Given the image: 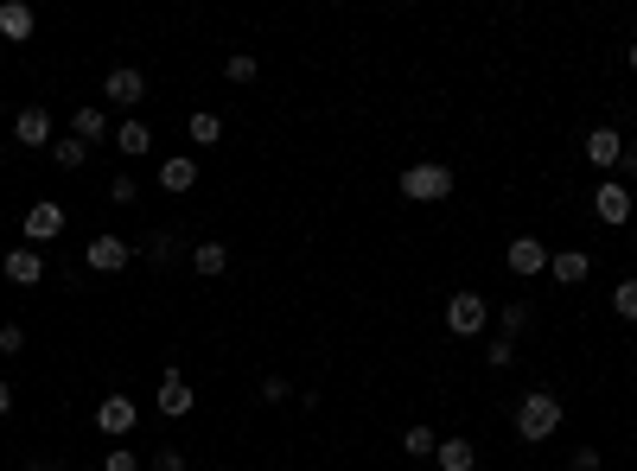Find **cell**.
I'll use <instances>...</instances> for the list:
<instances>
[{"label": "cell", "instance_id": "6da1fadb", "mask_svg": "<svg viewBox=\"0 0 637 471\" xmlns=\"http://www.w3.org/2000/svg\"><path fill=\"white\" fill-rule=\"evenodd\" d=\"M516 433H523L529 446L555 440V433H561V401L548 395V389H529L523 401H516Z\"/></svg>", "mask_w": 637, "mask_h": 471}, {"label": "cell", "instance_id": "7a4b0ae2", "mask_svg": "<svg viewBox=\"0 0 637 471\" xmlns=\"http://www.w3.org/2000/svg\"><path fill=\"white\" fill-rule=\"evenodd\" d=\"M402 198H415V204H440V198H453V166H440V160L408 166V172H402Z\"/></svg>", "mask_w": 637, "mask_h": 471}, {"label": "cell", "instance_id": "3957f363", "mask_svg": "<svg viewBox=\"0 0 637 471\" xmlns=\"http://www.w3.org/2000/svg\"><path fill=\"white\" fill-rule=\"evenodd\" d=\"M485 325H491V300H478V293H453L446 300V331L453 338H478Z\"/></svg>", "mask_w": 637, "mask_h": 471}, {"label": "cell", "instance_id": "277c9868", "mask_svg": "<svg viewBox=\"0 0 637 471\" xmlns=\"http://www.w3.org/2000/svg\"><path fill=\"white\" fill-rule=\"evenodd\" d=\"M102 96H109L115 109H141V96H147V77L134 71V64H115V71L102 77Z\"/></svg>", "mask_w": 637, "mask_h": 471}, {"label": "cell", "instance_id": "5b68a950", "mask_svg": "<svg viewBox=\"0 0 637 471\" xmlns=\"http://www.w3.org/2000/svg\"><path fill=\"white\" fill-rule=\"evenodd\" d=\"M128 261H134V249L122 236H96L90 249H83V268H90V274H122Z\"/></svg>", "mask_w": 637, "mask_h": 471}, {"label": "cell", "instance_id": "8992f818", "mask_svg": "<svg viewBox=\"0 0 637 471\" xmlns=\"http://www.w3.org/2000/svg\"><path fill=\"white\" fill-rule=\"evenodd\" d=\"M153 401H160V414H166V421H185V414H192V408H198V395H192V382H185L179 370H166V376H160V395H153Z\"/></svg>", "mask_w": 637, "mask_h": 471}, {"label": "cell", "instance_id": "52a82bcc", "mask_svg": "<svg viewBox=\"0 0 637 471\" xmlns=\"http://www.w3.org/2000/svg\"><path fill=\"white\" fill-rule=\"evenodd\" d=\"M13 141L20 147H51V109L45 102H26V109L13 115Z\"/></svg>", "mask_w": 637, "mask_h": 471}, {"label": "cell", "instance_id": "ba28073f", "mask_svg": "<svg viewBox=\"0 0 637 471\" xmlns=\"http://www.w3.org/2000/svg\"><path fill=\"white\" fill-rule=\"evenodd\" d=\"M0 274H7L13 287H39V281H45V255L32 249V242H20V249H13L7 261H0Z\"/></svg>", "mask_w": 637, "mask_h": 471}, {"label": "cell", "instance_id": "9c48e42d", "mask_svg": "<svg viewBox=\"0 0 637 471\" xmlns=\"http://www.w3.org/2000/svg\"><path fill=\"white\" fill-rule=\"evenodd\" d=\"M134 421H141V408H134L128 395H109V401L96 408V427L109 433V440H122V433H134Z\"/></svg>", "mask_w": 637, "mask_h": 471}, {"label": "cell", "instance_id": "30bf717a", "mask_svg": "<svg viewBox=\"0 0 637 471\" xmlns=\"http://www.w3.org/2000/svg\"><path fill=\"white\" fill-rule=\"evenodd\" d=\"M587 160H593L599 172L625 166V134H618V128H593V134H587Z\"/></svg>", "mask_w": 637, "mask_h": 471}, {"label": "cell", "instance_id": "8fae6325", "mask_svg": "<svg viewBox=\"0 0 637 471\" xmlns=\"http://www.w3.org/2000/svg\"><path fill=\"white\" fill-rule=\"evenodd\" d=\"M51 236H64V204H32L26 211V242L39 249V242H51Z\"/></svg>", "mask_w": 637, "mask_h": 471}, {"label": "cell", "instance_id": "7c38bea8", "mask_svg": "<svg viewBox=\"0 0 637 471\" xmlns=\"http://www.w3.org/2000/svg\"><path fill=\"white\" fill-rule=\"evenodd\" d=\"M504 261H510V274H548V249L536 236H516L510 249H504Z\"/></svg>", "mask_w": 637, "mask_h": 471}, {"label": "cell", "instance_id": "4fadbf2b", "mask_svg": "<svg viewBox=\"0 0 637 471\" xmlns=\"http://www.w3.org/2000/svg\"><path fill=\"white\" fill-rule=\"evenodd\" d=\"M32 26H39V13H32L26 0H7V7H0V39H7V45H26Z\"/></svg>", "mask_w": 637, "mask_h": 471}, {"label": "cell", "instance_id": "5bb4252c", "mask_svg": "<svg viewBox=\"0 0 637 471\" xmlns=\"http://www.w3.org/2000/svg\"><path fill=\"white\" fill-rule=\"evenodd\" d=\"M548 274H555L561 287H580L593 274V255L587 249H561V255H548Z\"/></svg>", "mask_w": 637, "mask_h": 471}, {"label": "cell", "instance_id": "9a60e30c", "mask_svg": "<svg viewBox=\"0 0 637 471\" xmlns=\"http://www.w3.org/2000/svg\"><path fill=\"white\" fill-rule=\"evenodd\" d=\"M198 185V160L192 153H166L160 160V191H192Z\"/></svg>", "mask_w": 637, "mask_h": 471}, {"label": "cell", "instance_id": "2e32d148", "mask_svg": "<svg viewBox=\"0 0 637 471\" xmlns=\"http://www.w3.org/2000/svg\"><path fill=\"white\" fill-rule=\"evenodd\" d=\"M593 211H599V223H612V230H618V223L631 217V191L606 179V185H599V198H593Z\"/></svg>", "mask_w": 637, "mask_h": 471}, {"label": "cell", "instance_id": "e0dca14e", "mask_svg": "<svg viewBox=\"0 0 637 471\" xmlns=\"http://www.w3.org/2000/svg\"><path fill=\"white\" fill-rule=\"evenodd\" d=\"M71 128H77V141H83V147H96V141H102V134H109V115H102V109H96V102H83V109H77V121H71Z\"/></svg>", "mask_w": 637, "mask_h": 471}, {"label": "cell", "instance_id": "ac0fdd59", "mask_svg": "<svg viewBox=\"0 0 637 471\" xmlns=\"http://www.w3.org/2000/svg\"><path fill=\"white\" fill-rule=\"evenodd\" d=\"M192 268L204 274V281H217V274L230 268V249H223V242H198V249H192Z\"/></svg>", "mask_w": 637, "mask_h": 471}, {"label": "cell", "instance_id": "d6986e66", "mask_svg": "<svg viewBox=\"0 0 637 471\" xmlns=\"http://www.w3.org/2000/svg\"><path fill=\"white\" fill-rule=\"evenodd\" d=\"M434 459H440V471H472V465H478V452H472V440H440Z\"/></svg>", "mask_w": 637, "mask_h": 471}, {"label": "cell", "instance_id": "ffe728a7", "mask_svg": "<svg viewBox=\"0 0 637 471\" xmlns=\"http://www.w3.org/2000/svg\"><path fill=\"white\" fill-rule=\"evenodd\" d=\"M115 147H122V153H147V147H153L147 121H122V128H115Z\"/></svg>", "mask_w": 637, "mask_h": 471}, {"label": "cell", "instance_id": "44dd1931", "mask_svg": "<svg viewBox=\"0 0 637 471\" xmlns=\"http://www.w3.org/2000/svg\"><path fill=\"white\" fill-rule=\"evenodd\" d=\"M402 446L415 452V459H434V452H440V433L421 421V427H408V433H402Z\"/></svg>", "mask_w": 637, "mask_h": 471}, {"label": "cell", "instance_id": "7402d4cb", "mask_svg": "<svg viewBox=\"0 0 637 471\" xmlns=\"http://www.w3.org/2000/svg\"><path fill=\"white\" fill-rule=\"evenodd\" d=\"M185 134H192V141H198V147H211V141H217V134H223V121H217L211 109H198L192 121H185Z\"/></svg>", "mask_w": 637, "mask_h": 471}, {"label": "cell", "instance_id": "603a6c76", "mask_svg": "<svg viewBox=\"0 0 637 471\" xmlns=\"http://www.w3.org/2000/svg\"><path fill=\"white\" fill-rule=\"evenodd\" d=\"M255 71H262L255 51H230V64H223V77H230V83H255Z\"/></svg>", "mask_w": 637, "mask_h": 471}, {"label": "cell", "instance_id": "cb8c5ba5", "mask_svg": "<svg viewBox=\"0 0 637 471\" xmlns=\"http://www.w3.org/2000/svg\"><path fill=\"white\" fill-rule=\"evenodd\" d=\"M51 160H58V166H71V172H77L83 160H90V147H83V141H77V134H71V141H51Z\"/></svg>", "mask_w": 637, "mask_h": 471}, {"label": "cell", "instance_id": "d4e9b609", "mask_svg": "<svg viewBox=\"0 0 637 471\" xmlns=\"http://www.w3.org/2000/svg\"><path fill=\"white\" fill-rule=\"evenodd\" d=\"M612 312H618V319H637V274L612 287Z\"/></svg>", "mask_w": 637, "mask_h": 471}, {"label": "cell", "instance_id": "484cf974", "mask_svg": "<svg viewBox=\"0 0 637 471\" xmlns=\"http://www.w3.org/2000/svg\"><path fill=\"white\" fill-rule=\"evenodd\" d=\"M523 325H529V306H504V312H497V338L516 344V331H523Z\"/></svg>", "mask_w": 637, "mask_h": 471}, {"label": "cell", "instance_id": "4316f807", "mask_svg": "<svg viewBox=\"0 0 637 471\" xmlns=\"http://www.w3.org/2000/svg\"><path fill=\"white\" fill-rule=\"evenodd\" d=\"M141 465H147V459H141V452H128L122 440H115V446H109V459H102V471H141Z\"/></svg>", "mask_w": 637, "mask_h": 471}, {"label": "cell", "instance_id": "83f0119b", "mask_svg": "<svg viewBox=\"0 0 637 471\" xmlns=\"http://www.w3.org/2000/svg\"><path fill=\"white\" fill-rule=\"evenodd\" d=\"M485 363H491V370H510V363H516V344H510V338H491V344H485Z\"/></svg>", "mask_w": 637, "mask_h": 471}, {"label": "cell", "instance_id": "f1b7e54d", "mask_svg": "<svg viewBox=\"0 0 637 471\" xmlns=\"http://www.w3.org/2000/svg\"><path fill=\"white\" fill-rule=\"evenodd\" d=\"M147 465L153 471H185V452L179 446H160V452H147Z\"/></svg>", "mask_w": 637, "mask_h": 471}, {"label": "cell", "instance_id": "f546056e", "mask_svg": "<svg viewBox=\"0 0 637 471\" xmlns=\"http://www.w3.org/2000/svg\"><path fill=\"white\" fill-rule=\"evenodd\" d=\"M0 351L20 357V351H26V331H20V325H0Z\"/></svg>", "mask_w": 637, "mask_h": 471}, {"label": "cell", "instance_id": "4dcf8cb0", "mask_svg": "<svg viewBox=\"0 0 637 471\" xmlns=\"http://www.w3.org/2000/svg\"><path fill=\"white\" fill-rule=\"evenodd\" d=\"M147 255H153V261H160V268H166V261L179 255V242H172V236H153V242H147Z\"/></svg>", "mask_w": 637, "mask_h": 471}, {"label": "cell", "instance_id": "1f68e13d", "mask_svg": "<svg viewBox=\"0 0 637 471\" xmlns=\"http://www.w3.org/2000/svg\"><path fill=\"white\" fill-rule=\"evenodd\" d=\"M109 198L115 204H134V179H128V172H115V179H109Z\"/></svg>", "mask_w": 637, "mask_h": 471}, {"label": "cell", "instance_id": "d6a6232c", "mask_svg": "<svg viewBox=\"0 0 637 471\" xmlns=\"http://www.w3.org/2000/svg\"><path fill=\"white\" fill-rule=\"evenodd\" d=\"M567 465H574V471H599V452H593V446H580V452H574V459H567Z\"/></svg>", "mask_w": 637, "mask_h": 471}, {"label": "cell", "instance_id": "836d02e7", "mask_svg": "<svg viewBox=\"0 0 637 471\" xmlns=\"http://www.w3.org/2000/svg\"><path fill=\"white\" fill-rule=\"evenodd\" d=\"M0 414H13V389H7V382H0Z\"/></svg>", "mask_w": 637, "mask_h": 471}, {"label": "cell", "instance_id": "e575fe53", "mask_svg": "<svg viewBox=\"0 0 637 471\" xmlns=\"http://www.w3.org/2000/svg\"><path fill=\"white\" fill-rule=\"evenodd\" d=\"M26 471H58V465H51V459H26Z\"/></svg>", "mask_w": 637, "mask_h": 471}, {"label": "cell", "instance_id": "d590c367", "mask_svg": "<svg viewBox=\"0 0 637 471\" xmlns=\"http://www.w3.org/2000/svg\"><path fill=\"white\" fill-rule=\"evenodd\" d=\"M625 58H631V71H637V39H631V51H625Z\"/></svg>", "mask_w": 637, "mask_h": 471}]
</instances>
